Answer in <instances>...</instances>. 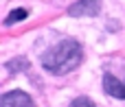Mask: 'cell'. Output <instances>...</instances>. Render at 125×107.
Listing matches in <instances>:
<instances>
[{
    "label": "cell",
    "mask_w": 125,
    "mask_h": 107,
    "mask_svg": "<svg viewBox=\"0 0 125 107\" xmlns=\"http://www.w3.org/2000/svg\"><path fill=\"white\" fill-rule=\"evenodd\" d=\"M29 68V61L26 59H13V61H7V70H26Z\"/></svg>",
    "instance_id": "8992f818"
},
{
    "label": "cell",
    "mask_w": 125,
    "mask_h": 107,
    "mask_svg": "<svg viewBox=\"0 0 125 107\" xmlns=\"http://www.w3.org/2000/svg\"><path fill=\"white\" fill-rule=\"evenodd\" d=\"M0 107H33V98L22 90H13V92L2 94Z\"/></svg>",
    "instance_id": "3957f363"
},
{
    "label": "cell",
    "mask_w": 125,
    "mask_h": 107,
    "mask_svg": "<svg viewBox=\"0 0 125 107\" xmlns=\"http://www.w3.org/2000/svg\"><path fill=\"white\" fill-rule=\"evenodd\" d=\"M101 11V0H77L68 7V15L73 18H94Z\"/></svg>",
    "instance_id": "7a4b0ae2"
},
{
    "label": "cell",
    "mask_w": 125,
    "mask_h": 107,
    "mask_svg": "<svg viewBox=\"0 0 125 107\" xmlns=\"http://www.w3.org/2000/svg\"><path fill=\"white\" fill-rule=\"evenodd\" d=\"M70 107H97V105H94V101H90L88 96H79V98H75V101L70 103Z\"/></svg>",
    "instance_id": "52a82bcc"
},
{
    "label": "cell",
    "mask_w": 125,
    "mask_h": 107,
    "mask_svg": "<svg viewBox=\"0 0 125 107\" xmlns=\"http://www.w3.org/2000/svg\"><path fill=\"white\" fill-rule=\"evenodd\" d=\"M26 15H29V11H26V9H13V11L4 18V24H7V26H13V24H18V22L26 20Z\"/></svg>",
    "instance_id": "5b68a950"
},
{
    "label": "cell",
    "mask_w": 125,
    "mask_h": 107,
    "mask_svg": "<svg viewBox=\"0 0 125 107\" xmlns=\"http://www.w3.org/2000/svg\"><path fill=\"white\" fill-rule=\"evenodd\" d=\"M83 59V50L81 44L77 39H62L59 44H55L53 48H48L42 55V68L51 74H68L70 70H75Z\"/></svg>",
    "instance_id": "6da1fadb"
},
{
    "label": "cell",
    "mask_w": 125,
    "mask_h": 107,
    "mask_svg": "<svg viewBox=\"0 0 125 107\" xmlns=\"http://www.w3.org/2000/svg\"><path fill=\"white\" fill-rule=\"evenodd\" d=\"M103 90L114 98H125V83H121L112 72L103 74Z\"/></svg>",
    "instance_id": "277c9868"
}]
</instances>
